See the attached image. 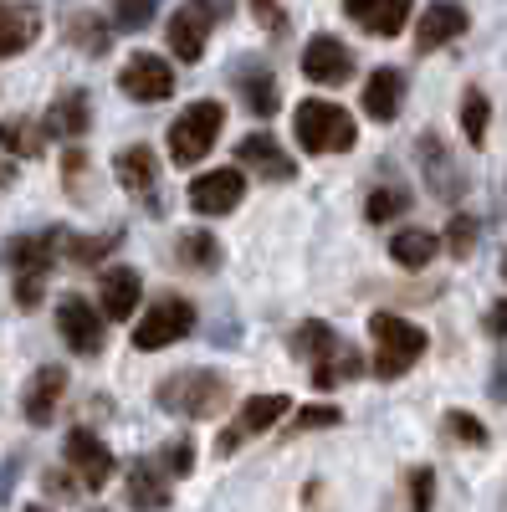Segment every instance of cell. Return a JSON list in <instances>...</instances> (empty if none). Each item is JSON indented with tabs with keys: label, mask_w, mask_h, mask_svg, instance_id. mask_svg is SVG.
<instances>
[{
	"label": "cell",
	"mask_w": 507,
	"mask_h": 512,
	"mask_svg": "<svg viewBox=\"0 0 507 512\" xmlns=\"http://www.w3.org/2000/svg\"><path fill=\"white\" fill-rule=\"evenodd\" d=\"M41 282H47V277H16V303L21 308H36L41 303Z\"/></svg>",
	"instance_id": "obj_44"
},
{
	"label": "cell",
	"mask_w": 507,
	"mask_h": 512,
	"mask_svg": "<svg viewBox=\"0 0 507 512\" xmlns=\"http://www.w3.org/2000/svg\"><path fill=\"white\" fill-rule=\"evenodd\" d=\"M303 77L318 82V88H344L354 77V52L338 36H313L303 47Z\"/></svg>",
	"instance_id": "obj_15"
},
{
	"label": "cell",
	"mask_w": 507,
	"mask_h": 512,
	"mask_svg": "<svg viewBox=\"0 0 507 512\" xmlns=\"http://www.w3.org/2000/svg\"><path fill=\"white\" fill-rule=\"evenodd\" d=\"M154 6H159V0H113L118 31H144V26L154 21Z\"/></svg>",
	"instance_id": "obj_37"
},
{
	"label": "cell",
	"mask_w": 507,
	"mask_h": 512,
	"mask_svg": "<svg viewBox=\"0 0 507 512\" xmlns=\"http://www.w3.org/2000/svg\"><path fill=\"white\" fill-rule=\"evenodd\" d=\"M359 374H364V359H359L354 349H344V344H338L328 359H318V364H313V384H318V390H333V384L359 379Z\"/></svg>",
	"instance_id": "obj_31"
},
{
	"label": "cell",
	"mask_w": 507,
	"mask_h": 512,
	"mask_svg": "<svg viewBox=\"0 0 507 512\" xmlns=\"http://www.w3.org/2000/svg\"><path fill=\"white\" fill-rule=\"evenodd\" d=\"M129 502L134 507H169V477L154 472V461L129 466Z\"/></svg>",
	"instance_id": "obj_29"
},
{
	"label": "cell",
	"mask_w": 507,
	"mask_h": 512,
	"mask_svg": "<svg viewBox=\"0 0 507 512\" xmlns=\"http://www.w3.org/2000/svg\"><path fill=\"white\" fill-rule=\"evenodd\" d=\"M57 333H62V344H67L72 354H82V359L103 354V344H108L103 308H88V297L67 292L62 303H57Z\"/></svg>",
	"instance_id": "obj_7"
},
{
	"label": "cell",
	"mask_w": 507,
	"mask_h": 512,
	"mask_svg": "<svg viewBox=\"0 0 507 512\" xmlns=\"http://www.w3.org/2000/svg\"><path fill=\"white\" fill-rule=\"evenodd\" d=\"M482 328H487V333L497 338V344H507V297H502V303H492V308H487Z\"/></svg>",
	"instance_id": "obj_43"
},
{
	"label": "cell",
	"mask_w": 507,
	"mask_h": 512,
	"mask_svg": "<svg viewBox=\"0 0 507 512\" xmlns=\"http://www.w3.org/2000/svg\"><path fill=\"white\" fill-rule=\"evenodd\" d=\"M221 16H226V0H185V6L169 16V26H164L169 52H175L180 62H200L210 21H221Z\"/></svg>",
	"instance_id": "obj_6"
},
{
	"label": "cell",
	"mask_w": 507,
	"mask_h": 512,
	"mask_svg": "<svg viewBox=\"0 0 507 512\" xmlns=\"http://www.w3.org/2000/svg\"><path fill=\"white\" fill-rule=\"evenodd\" d=\"M118 88L134 103H164L169 93H175V67H169L159 52H134L129 67L118 72Z\"/></svg>",
	"instance_id": "obj_11"
},
{
	"label": "cell",
	"mask_w": 507,
	"mask_h": 512,
	"mask_svg": "<svg viewBox=\"0 0 507 512\" xmlns=\"http://www.w3.org/2000/svg\"><path fill=\"white\" fill-rule=\"evenodd\" d=\"M62 390H67V369L62 364H41L31 379H26V395H21V415L31 425H47L62 405Z\"/></svg>",
	"instance_id": "obj_19"
},
{
	"label": "cell",
	"mask_w": 507,
	"mask_h": 512,
	"mask_svg": "<svg viewBox=\"0 0 507 512\" xmlns=\"http://www.w3.org/2000/svg\"><path fill=\"white\" fill-rule=\"evenodd\" d=\"M436 251H441L436 231H395V236H390V256H395L405 272L431 267V262H436Z\"/></svg>",
	"instance_id": "obj_25"
},
{
	"label": "cell",
	"mask_w": 507,
	"mask_h": 512,
	"mask_svg": "<svg viewBox=\"0 0 507 512\" xmlns=\"http://www.w3.org/2000/svg\"><path fill=\"white\" fill-rule=\"evenodd\" d=\"M41 487H47V497H57V502H77L82 497V482H67V472H47Z\"/></svg>",
	"instance_id": "obj_41"
},
{
	"label": "cell",
	"mask_w": 507,
	"mask_h": 512,
	"mask_svg": "<svg viewBox=\"0 0 507 512\" xmlns=\"http://www.w3.org/2000/svg\"><path fill=\"white\" fill-rule=\"evenodd\" d=\"M47 123H36V118H11V123H0V149H11L21 159H36V154H47Z\"/></svg>",
	"instance_id": "obj_26"
},
{
	"label": "cell",
	"mask_w": 507,
	"mask_h": 512,
	"mask_svg": "<svg viewBox=\"0 0 507 512\" xmlns=\"http://www.w3.org/2000/svg\"><path fill=\"white\" fill-rule=\"evenodd\" d=\"M241 195H246V175H241V169H210V175H200L190 185V210L216 221V216H231V210L241 205Z\"/></svg>",
	"instance_id": "obj_14"
},
{
	"label": "cell",
	"mask_w": 507,
	"mask_h": 512,
	"mask_svg": "<svg viewBox=\"0 0 507 512\" xmlns=\"http://www.w3.org/2000/svg\"><path fill=\"white\" fill-rule=\"evenodd\" d=\"M62 231H67V226H47V231H31V236H11L6 246H0V262H6L16 277H52L57 251H62Z\"/></svg>",
	"instance_id": "obj_9"
},
{
	"label": "cell",
	"mask_w": 507,
	"mask_h": 512,
	"mask_svg": "<svg viewBox=\"0 0 507 512\" xmlns=\"http://www.w3.org/2000/svg\"><path fill=\"white\" fill-rule=\"evenodd\" d=\"M113 175H118V185L129 190L149 216H164V205H159V154L149 149V144H129V149H118L113 154Z\"/></svg>",
	"instance_id": "obj_8"
},
{
	"label": "cell",
	"mask_w": 507,
	"mask_h": 512,
	"mask_svg": "<svg viewBox=\"0 0 507 512\" xmlns=\"http://www.w3.org/2000/svg\"><path fill=\"white\" fill-rule=\"evenodd\" d=\"M369 338H374V374L379 379H400L420 364V354L431 349V338L420 323L400 313H369Z\"/></svg>",
	"instance_id": "obj_2"
},
{
	"label": "cell",
	"mask_w": 507,
	"mask_h": 512,
	"mask_svg": "<svg viewBox=\"0 0 507 512\" xmlns=\"http://www.w3.org/2000/svg\"><path fill=\"white\" fill-rule=\"evenodd\" d=\"M190 328H195L190 297L164 292V297H154V303H149V313H139V323H134V349H139V354L169 349V344H180Z\"/></svg>",
	"instance_id": "obj_5"
},
{
	"label": "cell",
	"mask_w": 507,
	"mask_h": 512,
	"mask_svg": "<svg viewBox=\"0 0 507 512\" xmlns=\"http://www.w3.org/2000/svg\"><path fill=\"white\" fill-rule=\"evenodd\" d=\"M175 251H180V262L195 267V272H216V267L226 262V246L210 236V231H180Z\"/></svg>",
	"instance_id": "obj_28"
},
{
	"label": "cell",
	"mask_w": 507,
	"mask_h": 512,
	"mask_svg": "<svg viewBox=\"0 0 507 512\" xmlns=\"http://www.w3.org/2000/svg\"><path fill=\"white\" fill-rule=\"evenodd\" d=\"M415 0H344V16L359 21L369 36H400Z\"/></svg>",
	"instance_id": "obj_21"
},
{
	"label": "cell",
	"mask_w": 507,
	"mask_h": 512,
	"mask_svg": "<svg viewBox=\"0 0 507 512\" xmlns=\"http://www.w3.org/2000/svg\"><path fill=\"white\" fill-rule=\"evenodd\" d=\"M159 410L185 415V420H205L231 400V379L221 369H175L169 379H159Z\"/></svg>",
	"instance_id": "obj_1"
},
{
	"label": "cell",
	"mask_w": 507,
	"mask_h": 512,
	"mask_svg": "<svg viewBox=\"0 0 507 512\" xmlns=\"http://www.w3.org/2000/svg\"><path fill=\"white\" fill-rule=\"evenodd\" d=\"M287 410H292V400H287V395H251V400L241 405V415H236V420L226 425V431H221L216 451H221V456L241 451V441H246V436H262V431H272V425H277Z\"/></svg>",
	"instance_id": "obj_12"
},
{
	"label": "cell",
	"mask_w": 507,
	"mask_h": 512,
	"mask_svg": "<svg viewBox=\"0 0 507 512\" xmlns=\"http://www.w3.org/2000/svg\"><path fill=\"white\" fill-rule=\"evenodd\" d=\"M446 246H451L456 262H467V256L477 251V221H472V216H451V226H446Z\"/></svg>",
	"instance_id": "obj_38"
},
{
	"label": "cell",
	"mask_w": 507,
	"mask_h": 512,
	"mask_svg": "<svg viewBox=\"0 0 507 512\" xmlns=\"http://www.w3.org/2000/svg\"><path fill=\"white\" fill-rule=\"evenodd\" d=\"M41 36V16L16 0H0V57H21L31 41Z\"/></svg>",
	"instance_id": "obj_24"
},
{
	"label": "cell",
	"mask_w": 507,
	"mask_h": 512,
	"mask_svg": "<svg viewBox=\"0 0 507 512\" xmlns=\"http://www.w3.org/2000/svg\"><path fill=\"white\" fill-rule=\"evenodd\" d=\"M41 123H47V134L77 144L82 134H88V123H93V103H88V93H82V88H67V93L47 108V118H41Z\"/></svg>",
	"instance_id": "obj_23"
},
{
	"label": "cell",
	"mask_w": 507,
	"mask_h": 512,
	"mask_svg": "<svg viewBox=\"0 0 507 512\" xmlns=\"http://www.w3.org/2000/svg\"><path fill=\"white\" fill-rule=\"evenodd\" d=\"M118 246H123V231H108V236H72V231H62V251H67V262H77V267L103 262V256L118 251Z\"/></svg>",
	"instance_id": "obj_30"
},
{
	"label": "cell",
	"mask_w": 507,
	"mask_h": 512,
	"mask_svg": "<svg viewBox=\"0 0 507 512\" xmlns=\"http://www.w3.org/2000/svg\"><path fill=\"white\" fill-rule=\"evenodd\" d=\"M257 6V16L267 21V31H282V11H277V0H251Z\"/></svg>",
	"instance_id": "obj_45"
},
{
	"label": "cell",
	"mask_w": 507,
	"mask_h": 512,
	"mask_svg": "<svg viewBox=\"0 0 507 512\" xmlns=\"http://www.w3.org/2000/svg\"><path fill=\"white\" fill-rule=\"evenodd\" d=\"M67 41L77 52H88V57H103L113 47V31L98 16H67Z\"/></svg>",
	"instance_id": "obj_33"
},
{
	"label": "cell",
	"mask_w": 507,
	"mask_h": 512,
	"mask_svg": "<svg viewBox=\"0 0 507 512\" xmlns=\"http://www.w3.org/2000/svg\"><path fill=\"white\" fill-rule=\"evenodd\" d=\"M139 303H144V277H139L134 267H108L103 282H98V308H103V318L129 323V318L139 313Z\"/></svg>",
	"instance_id": "obj_18"
},
{
	"label": "cell",
	"mask_w": 507,
	"mask_h": 512,
	"mask_svg": "<svg viewBox=\"0 0 507 512\" xmlns=\"http://www.w3.org/2000/svg\"><path fill=\"white\" fill-rule=\"evenodd\" d=\"M221 128H226V108L216 103V98H200V103H190L175 123H169V159L175 164H200L205 154H210V144L221 139Z\"/></svg>",
	"instance_id": "obj_4"
},
{
	"label": "cell",
	"mask_w": 507,
	"mask_h": 512,
	"mask_svg": "<svg viewBox=\"0 0 507 512\" xmlns=\"http://www.w3.org/2000/svg\"><path fill=\"white\" fill-rule=\"evenodd\" d=\"M236 159L251 169V175H262L272 185H287V180H298V164H292V154L272 139V134H246L236 144Z\"/></svg>",
	"instance_id": "obj_17"
},
{
	"label": "cell",
	"mask_w": 507,
	"mask_h": 512,
	"mask_svg": "<svg viewBox=\"0 0 507 512\" xmlns=\"http://www.w3.org/2000/svg\"><path fill=\"white\" fill-rule=\"evenodd\" d=\"M400 103H405V72L400 67H374L369 82H364V113L374 123H395Z\"/></svg>",
	"instance_id": "obj_22"
},
{
	"label": "cell",
	"mask_w": 507,
	"mask_h": 512,
	"mask_svg": "<svg viewBox=\"0 0 507 512\" xmlns=\"http://www.w3.org/2000/svg\"><path fill=\"white\" fill-rule=\"evenodd\" d=\"M11 180H16V164H11V159H0V185H11Z\"/></svg>",
	"instance_id": "obj_46"
},
{
	"label": "cell",
	"mask_w": 507,
	"mask_h": 512,
	"mask_svg": "<svg viewBox=\"0 0 507 512\" xmlns=\"http://www.w3.org/2000/svg\"><path fill=\"white\" fill-rule=\"evenodd\" d=\"M487 123H492V103H487V93H482V88H467V93H461V134H467L472 149L487 144Z\"/></svg>",
	"instance_id": "obj_32"
},
{
	"label": "cell",
	"mask_w": 507,
	"mask_h": 512,
	"mask_svg": "<svg viewBox=\"0 0 507 512\" xmlns=\"http://www.w3.org/2000/svg\"><path fill=\"white\" fill-rule=\"evenodd\" d=\"M405 482H410V502L415 507H431L436 502V472H431V466H415Z\"/></svg>",
	"instance_id": "obj_40"
},
{
	"label": "cell",
	"mask_w": 507,
	"mask_h": 512,
	"mask_svg": "<svg viewBox=\"0 0 507 512\" xmlns=\"http://www.w3.org/2000/svg\"><path fill=\"white\" fill-rule=\"evenodd\" d=\"M410 190H400V185H379V190H369V200H364V216L374 221V226H385V221H395V216H405L410 210Z\"/></svg>",
	"instance_id": "obj_34"
},
{
	"label": "cell",
	"mask_w": 507,
	"mask_h": 512,
	"mask_svg": "<svg viewBox=\"0 0 507 512\" xmlns=\"http://www.w3.org/2000/svg\"><path fill=\"white\" fill-rule=\"evenodd\" d=\"M190 461H195L190 441H175V451H164V472H169V477H185V472H190Z\"/></svg>",
	"instance_id": "obj_42"
},
{
	"label": "cell",
	"mask_w": 507,
	"mask_h": 512,
	"mask_svg": "<svg viewBox=\"0 0 507 512\" xmlns=\"http://www.w3.org/2000/svg\"><path fill=\"white\" fill-rule=\"evenodd\" d=\"M446 436L461 441V446H477V451L492 441V436H487V425H482L477 415H467V410H446Z\"/></svg>",
	"instance_id": "obj_35"
},
{
	"label": "cell",
	"mask_w": 507,
	"mask_h": 512,
	"mask_svg": "<svg viewBox=\"0 0 507 512\" xmlns=\"http://www.w3.org/2000/svg\"><path fill=\"white\" fill-rule=\"evenodd\" d=\"M467 26L472 21H467V11H461L456 0H436V6H426V11H420V21H415V52L431 57V52L451 47V41L467 31Z\"/></svg>",
	"instance_id": "obj_16"
},
{
	"label": "cell",
	"mask_w": 507,
	"mask_h": 512,
	"mask_svg": "<svg viewBox=\"0 0 507 512\" xmlns=\"http://www.w3.org/2000/svg\"><path fill=\"white\" fill-rule=\"evenodd\" d=\"M231 88L241 93V103H246L251 113H257V118H272V113L282 108V88H277L272 67H262V62H236Z\"/></svg>",
	"instance_id": "obj_20"
},
{
	"label": "cell",
	"mask_w": 507,
	"mask_h": 512,
	"mask_svg": "<svg viewBox=\"0 0 507 512\" xmlns=\"http://www.w3.org/2000/svg\"><path fill=\"white\" fill-rule=\"evenodd\" d=\"M415 159H420V175H426L431 195H441V200H461V195H467V175H461V164L446 154L441 134L426 128V134L415 139Z\"/></svg>",
	"instance_id": "obj_13"
},
{
	"label": "cell",
	"mask_w": 507,
	"mask_h": 512,
	"mask_svg": "<svg viewBox=\"0 0 507 512\" xmlns=\"http://www.w3.org/2000/svg\"><path fill=\"white\" fill-rule=\"evenodd\" d=\"M292 134L308 154H344L359 139V123L349 118V108L323 103V98H303L292 108Z\"/></svg>",
	"instance_id": "obj_3"
},
{
	"label": "cell",
	"mask_w": 507,
	"mask_h": 512,
	"mask_svg": "<svg viewBox=\"0 0 507 512\" xmlns=\"http://www.w3.org/2000/svg\"><path fill=\"white\" fill-rule=\"evenodd\" d=\"M502 282H507V251H502Z\"/></svg>",
	"instance_id": "obj_47"
},
{
	"label": "cell",
	"mask_w": 507,
	"mask_h": 512,
	"mask_svg": "<svg viewBox=\"0 0 507 512\" xmlns=\"http://www.w3.org/2000/svg\"><path fill=\"white\" fill-rule=\"evenodd\" d=\"M338 420H344L338 405H303L292 415V431H323V425H338Z\"/></svg>",
	"instance_id": "obj_39"
},
{
	"label": "cell",
	"mask_w": 507,
	"mask_h": 512,
	"mask_svg": "<svg viewBox=\"0 0 507 512\" xmlns=\"http://www.w3.org/2000/svg\"><path fill=\"white\" fill-rule=\"evenodd\" d=\"M67 466H72V477L88 487V492H98V487H108L113 482V472H118V461H113V451L88 431V425H77V431H67Z\"/></svg>",
	"instance_id": "obj_10"
},
{
	"label": "cell",
	"mask_w": 507,
	"mask_h": 512,
	"mask_svg": "<svg viewBox=\"0 0 507 512\" xmlns=\"http://www.w3.org/2000/svg\"><path fill=\"white\" fill-rule=\"evenodd\" d=\"M88 149H67V159H62V180H67V195L72 200H88Z\"/></svg>",
	"instance_id": "obj_36"
},
{
	"label": "cell",
	"mask_w": 507,
	"mask_h": 512,
	"mask_svg": "<svg viewBox=\"0 0 507 512\" xmlns=\"http://www.w3.org/2000/svg\"><path fill=\"white\" fill-rule=\"evenodd\" d=\"M287 349L298 354V359H328L333 349H338V333H333V323H323V318H308V323H298L292 328V338H287Z\"/></svg>",
	"instance_id": "obj_27"
}]
</instances>
